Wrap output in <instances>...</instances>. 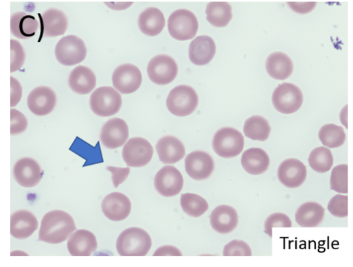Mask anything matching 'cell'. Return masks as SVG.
Wrapping results in <instances>:
<instances>
[{
  "label": "cell",
  "instance_id": "e575fe53",
  "mask_svg": "<svg viewBox=\"0 0 353 267\" xmlns=\"http://www.w3.org/2000/svg\"><path fill=\"white\" fill-rule=\"evenodd\" d=\"M181 204L183 211L188 216L198 218L209 209V204L203 197L194 194H185L181 196Z\"/></svg>",
  "mask_w": 353,
  "mask_h": 267
},
{
  "label": "cell",
  "instance_id": "3957f363",
  "mask_svg": "<svg viewBox=\"0 0 353 267\" xmlns=\"http://www.w3.org/2000/svg\"><path fill=\"white\" fill-rule=\"evenodd\" d=\"M199 98L194 88L181 85L174 87L169 93L166 106L175 116L185 117L192 114L197 108Z\"/></svg>",
  "mask_w": 353,
  "mask_h": 267
},
{
  "label": "cell",
  "instance_id": "7c38bea8",
  "mask_svg": "<svg viewBox=\"0 0 353 267\" xmlns=\"http://www.w3.org/2000/svg\"><path fill=\"white\" fill-rule=\"evenodd\" d=\"M114 88L122 94H130L137 91L142 82L140 70L131 64L117 67L112 76Z\"/></svg>",
  "mask_w": 353,
  "mask_h": 267
},
{
  "label": "cell",
  "instance_id": "9c48e42d",
  "mask_svg": "<svg viewBox=\"0 0 353 267\" xmlns=\"http://www.w3.org/2000/svg\"><path fill=\"white\" fill-rule=\"evenodd\" d=\"M147 73L154 84L166 85L171 83L178 76L179 66L170 56L158 55L148 62Z\"/></svg>",
  "mask_w": 353,
  "mask_h": 267
},
{
  "label": "cell",
  "instance_id": "d6a6232c",
  "mask_svg": "<svg viewBox=\"0 0 353 267\" xmlns=\"http://www.w3.org/2000/svg\"><path fill=\"white\" fill-rule=\"evenodd\" d=\"M318 137L321 144L329 149L341 147L346 139L343 128L334 124L322 126L319 130Z\"/></svg>",
  "mask_w": 353,
  "mask_h": 267
},
{
  "label": "cell",
  "instance_id": "836d02e7",
  "mask_svg": "<svg viewBox=\"0 0 353 267\" xmlns=\"http://www.w3.org/2000/svg\"><path fill=\"white\" fill-rule=\"evenodd\" d=\"M333 163L334 159L330 150L324 146L314 149L308 157L309 166L319 174L329 172L333 165Z\"/></svg>",
  "mask_w": 353,
  "mask_h": 267
},
{
  "label": "cell",
  "instance_id": "f546056e",
  "mask_svg": "<svg viewBox=\"0 0 353 267\" xmlns=\"http://www.w3.org/2000/svg\"><path fill=\"white\" fill-rule=\"evenodd\" d=\"M39 24L36 18L25 12H17L11 19L12 34L19 39H26L35 36Z\"/></svg>",
  "mask_w": 353,
  "mask_h": 267
},
{
  "label": "cell",
  "instance_id": "f6af8a7d",
  "mask_svg": "<svg viewBox=\"0 0 353 267\" xmlns=\"http://www.w3.org/2000/svg\"><path fill=\"white\" fill-rule=\"evenodd\" d=\"M154 256L172 255L182 256L183 253L178 248L173 246H163L156 250Z\"/></svg>",
  "mask_w": 353,
  "mask_h": 267
},
{
  "label": "cell",
  "instance_id": "9a60e30c",
  "mask_svg": "<svg viewBox=\"0 0 353 267\" xmlns=\"http://www.w3.org/2000/svg\"><path fill=\"white\" fill-rule=\"evenodd\" d=\"M185 170L194 180L204 181L209 178L214 170V161L204 152L196 151L190 154L185 159Z\"/></svg>",
  "mask_w": 353,
  "mask_h": 267
},
{
  "label": "cell",
  "instance_id": "4fadbf2b",
  "mask_svg": "<svg viewBox=\"0 0 353 267\" xmlns=\"http://www.w3.org/2000/svg\"><path fill=\"white\" fill-rule=\"evenodd\" d=\"M129 137L128 126L120 118L108 120L103 126L100 133V141L109 150H115L123 146Z\"/></svg>",
  "mask_w": 353,
  "mask_h": 267
},
{
  "label": "cell",
  "instance_id": "44dd1931",
  "mask_svg": "<svg viewBox=\"0 0 353 267\" xmlns=\"http://www.w3.org/2000/svg\"><path fill=\"white\" fill-rule=\"evenodd\" d=\"M190 59L197 66H205L212 61L216 53V45L209 36L197 37L190 46Z\"/></svg>",
  "mask_w": 353,
  "mask_h": 267
},
{
  "label": "cell",
  "instance_id": "7bdbcfd3",
  "mask_svg": "<svg viewBox=\"0 0 353 267\" xmlns=\"http://www.w3.org/2000/svg\"><path fill=\"white\" fill-rule=\"evenodd\" d=\"M11 106L14 107L21 102L23 96V87L20 82L11 77Z\"/></svg>",
  "mask_w": 353,
  "mask_h": 267
},
{
  "label": "cell",
  "instance_id": "e0dca14e",
  "mask_svg": "<svg viewBox=\"0 0 353 267\" xmlns=\"http://www.w3.org/2000/svg\"><path fill=\"white\" fill-rule=\"evenodd\" d=\"M102 210L104 216L111 221H122L130 213L131 202L124 194L113 192L104 198L102 202Z\"/></svg>",
  "mask_w": 353,
  "mask_h": 267
},
{
  "label": "cell",
  "instance_id": "f35d334b",
  "mask_svg": "<svg viewBox=\"0 0 353 267\" xmlns=\"http://www.w3.org/2000/svg\"><path fill=\"white\" fill-rule=\"evenodd\" d=\"M11 72L20 70L25 64L26 54L22 45L16 40H11Z\"/></svg>",
  "mask_w": 353,
  "mask_h": 267
},
{
  "label": "cell",
  "instance_id": "d4e9b609",
  "mask_svg": "<svg viewBox=\"0 0 353 267\" xmlns=\"http://www.w3.org/2000/svg\"><path fill=\"white\" fill-rule=\"evenodd\" d=\"M96 82L94 72L84 66L76 67L69 78L71 89L79 95H87L92 92L96 86Z\"/></svg>",
  "mask_w": 353,
  "mask_h": 267
},
{
  "label": "cell",
  "instance_id": "2e32d148",
  "mask_svg": "<svg viewBox=\"0 0 353 267\" xmlns=\"http://www.w3.org/2000/svg\"><path fill=\"white\" fill-rule=\"evenodd\" d=\"M57 102L55 92L49 87L41 86L34 89L27 98L30 110L36 115L45 116L51 113Z\"/></svg>",
  "mask_w": 353,
  "mask_h": 267
},
{
  "label": "cell",
  "instance_id": "cb8c5ba5",
  "mask_svg": "<svg viewBox=\"0 0 353 267\" xmlns=\"http://www.w3.org/2000/svg\"><path fill=\"white\" fill-rule=\"evenodd\" d=\"M38 228V221L30 211L21 210L14 213L11 218V234L15 238H28Z\"/></svg>",
  "mask_w": 353,
  "mask_h": 267
},
{
  "label": "cell",
  "instance_id": "30bf717a",
  "mask_svg": "<svg viewBox=\"0 0 353 267\" xmlns=\"http://www.w3.org/2000/svg\"><path fill=\"white\" fill-rule=\"evenodd\" d=\"M153 153V148L148 141L142 138H133L125 144L122 158L128 167H142L150 162Z\"/></svg>",
  "mask_w": 353,
  "mask_h": 267
},
{
  "label": "cell",
  "instance_id": "b9f144b4",
  "mask_svg": "<svg viewBox=\"0 0 353 267\" xmlns=\"http://www.w3.org/2000/svg\"><path fill=\"white\" fill-rule=\"evenodd\" d=\"M106 170L112 174V181L115 188L127 179L130 172L129 167L119 168L109 166Z\"/></svg>",
  "mask_w": 353,
  "mask_h": 267
},
{
  "label": "cell",
  "instance_id": "ac0fdd59",
  "mask_svg": "<svg viewBox=\"0 0 353 267\" xmlns=\"http://www.w3.org/2000/svg\"><path fill=\"white\" fill-rule=\"evenodd\" d=\"M14 175L15 180L21 186L32 188L40 183L43 173L40 165L35 160L25 158L15 165Z\"/></svg>",
  "mask_w": 353,
  "mask_h": 267
},
{
  "label": "cell",
  "instance_id": "ba28073f",
  "mask_svg": "<svg viewBox=\"0 0 353 267\" xmlns=\"http://www.w3.org/2000/svg\"><path fill=\"white\" fill-rule=\"evenodd\" d=\"M57 60L64 66H74L83 62L87 55L84 42L78 36L64 37L57 44L55 49Z\"/></svg>",
  "mask_w": 353,
  "mask_h": 267
},
{
  "label": "cell",
  "instance_id": "8992f818",
  "mask_svg": "<svg viewBox=\"0 0 353 267\" xmlns=\"http://www.w3.org/2000/svg\"><path fill=\"white\" fill-rule=\"evenodd\" d=\"M122 99L119 92L111 86L98 88L91 94L90 106L92 111L100 117H111L119 112Z\"/></svg>",
  "mask_w": 353,
  "mask_h": 267
},
{
  "label": "cell",
  "instance_id": "7dc6e473",
  "mask_svg": "<svg viewBox=\"0 0 353 267\" xmlns=\"http://www.w3.org/2000/svg\"><path fill=\"white\" fill-rule=\"evenodd\" d=\"M348 104H345L340 111L339 119L342 125L346 128H348Z\"/></svg>",
  "mask_w": 353,
  "mask_h": 267
},
{
  "label": "cell",
  "instance_id": "ffe728a7",
  "mask_svg": "<svg viewBox=\"0 0 353 267\" xmlns=\"http://www.w3.org/2000/svg\"><path fill=\"white\" fill-rule=\"evenodd\" d=\"M41 34L45 38L64 35L68 29V19L65 13L50 9L41 16Z\"/></svg>",
  "mask_w": 353,
  "mask_h": 267
},
{
  "label": "cell",
  "instance_id": "ee69618b",
  "mask_svg": "<svg viewBox=\"0 0 353 267\" xmlns=\"http://www.w3.org/2000/svg\"><path fill=\"white\" fill-rule=\"evenodd\" d=\"M287 5L295 13L304 15L312 12L317 6V3H288Z\"/></svg>",
  "mask_w": 353,
  "mask_h": 267
},
{
  "label": "cell",
  "instance_id": "7a4b0ae2",
  "mask_svg": "<svg viewBox=\"0 0 353 267\" xmlns=\"http://www.w3.org/2000/svg\"><path fill=\"white\" fill-rule=\"evenodd\" d=\"M152 240L142 229L130 227L120 233L116 248L121 256H144L150 251Z\"/></svg>",
  "mask_w": 353,
  "mask_h": 267
},
{
  "label": "cell",
  "instance_id": "4dcf8cb0",
  "mask_svg": "<svg viewBox=\"0 0 353 267\" xmlns=\"http://www.w3.org/2000/svg\"><path fill=\"white\" fill-rule=\"evenodd\" d=\"M271 127L266 119L260 115H254L249 118L244 126L245 136L258 141H266L270 137Z\"/></svg>",
  "mask_w": 353,
  "mask_h": 267
},
{
  "label": "cell",
  "instance_id": "4316f807",
  "mask_svg": "<svg viewBox=\"0 0 353 267\" xmlns=\"http://www.w3.org/2000/svg\"><path fill=\"white\" fill-rule=\"evenodd\" d=\"M166 21L163 13L155 8H149L142 12L138 19V27L144 35L154 37L163 30Z\"/></svg>",
  "mask_w": 353,
  "mask_h": 267
},
{
  "label": "cell",
  "instance_id": "ab89813d",
  "mask_svg": "<svg viewBox=\"0 0 353 267\" xmlns=\"http://www.w3.org/2000/svg\"><path fill=\"white\" fill-rule=\"evenodd\" d=\"M225 256H251L252 251L249 245L242 240H233L224 248Z\"/></svg>",
  "mask_w": 353,
  "mask_h": 267
},
{
  "label": "cell",
  "instance_id": "484cf974",
  "mask_svg": "<svg viewBox=\"0 0 353 267\" xmlns=\"http://www.w3.org/2000/svg\"><path fill=\"white\" fill-rule=\"evenodd\" d=\"M268 74L275 80H285L293 73L294 65L291 58L284 53L271 54L266 62Z\"/></svg>",
  "mask_w": 353,
  "mask_h": 267
},
{
  "label": "cell",
  "instance_id": "8fae6325",
  "mask_svg": "<svg viewBox=\"0 0 353 267\" xmlns=\"http://www.w3.org/2000/svg\"><path fill=\"white\" fill-rule=\"evenodd\" d=\"M155 190L163 197H173L183 190L184 179L179 170L173 166H165L155 175Z\"/></svg>",
  "mask_w": 353,
  "mask_h": 267
},
{
  "label": "cell",
  "instance_id": "d590c367",
  "mask_svg": "<svg viewBox=\"0 0 353 267\" xmlns=\"http://www.w3.org/2000/svg\"><path fill=\"white\" fill-rule=\"evenodd\" d=\"M348 167L345 164L333 168L330 175V189L338 193L347 194L348 192Z\"/></svg>",
  "mask_w": 353,
  "mask_h": 267
},
{
  "label": "cell",
  "instance_id": "d6986e66",
  "mask_svg": "<svg viewBox=\"0 0 353 267\" xmlns=\"http://www.w3.org/2000/svg\"><path fill=\"white\" fill-rule=\"evenodd\" d=\"M155 148L159 161L165 165L175 164L183 160L186 155L183 143L173 137L161 138Z\"/></svg>",
  "mask_w": 353,
  "mask_h": 267
},
{
  "label": "cell",
  "instance_id": "6da1fadb",
  "mask_svg": "<svg viewBox=\"0 0 353 267\" xmlns=\"http://www.w3.org/2000/svg\"><path fill=\"white\" fill-rule=\"evenodd\" d=\"M76 230L75 221L68 213L54 210L43 218L39 231V240L49 244L66 241Z\"/></svg>",
  "mask_w": 353,
  "mask_h": 267
},
{
  "label": "cell",
  "instance_id": "f1b7e54d",
  "mask_svg": "<svg viewBox=\"0 0 353 267\" xmlns=\"http://www.w3.org/2000/svg\"><path fill=\"white\" fill-rule=\"evenodd\" d=\"M324 216L325 209L321 205L308 202L297 209L295 220L301 227L312 228L319 225L323 220Z\"/></svg>",
  "mask_w": 353,
  "mask_h": 267
},
{
  "label": "cell",
  "instance_id": "277c9868",
  "mask_svg": "<svg viewBox=\"0 0 353 267\" xmlns=\"http://www.w3.org/2000/svg\"><path fill=\"white\" fill-rule=\"evenodd\" d=\"M199 28L198 21L194 13L187 10L174 12L168 21V30L171 37L186 41L194 38Z\"/></svg>",
  "mask_w": 353,
  "mask_h": 267
},
{
  "label": "cell",
  "instance_id": "74e56055",
  "mask_svg": "<svg viewBox=\"0 0 353 267\" xmlns=\"http://www.w3.org/2000/svg\"><path fill=\"white\" fill-rule=\"evenodd\" d=\"M273 227H292V222L290 218L282 213L271 214L266 220L264 223L265 233L271 237L273 236Z\"/></svg>",
  "mask_w": 353,
  "mask_h": 267
},
{
  "label": "cell",
  "instance_id": "5b68a950",
  "mask_svg": "<svg viewBox=\"0 0 353 267\" xmlns=\"http://www.w3.org/2000/svg\"><path fill=\"white\" fill-rule=\"evenodd\" d=\"M212 146L215 152L220 157L233 159L243 151L244 139L239 130L225 127L216 132Z\"/></svg>",
  "mask_w": 353,
  "mask_h": 267
},
{
  "label": "cell",
  "instance_id": "8d00e7d4",
  "mask_svg": "<svg viewBox=\"0 0 353 267\" xmlns=\"http://www.w3.org/2000/svg\"><path fill=\"white\" fill-rule=\"evenodd\" d=\"M330 213L339 218L348 216V197L346 195L337 194L332 198L328 205Z\"/></svg>",
  "mask_w": 353,
  "mask_h": 267
},
{
  "label": "cell",
  "instance_id": "7402d4cb",
  "mask_svg": "<svg viewBox=\"0 0 353 267\" xmlns=\"http://www.w3.org/2000/svg\"><path fill=\"white\" fill-rule=\"evenodd\" d=\"M67 247L73 256H90L96 251L98 242L92 232L81 229L69 237Z\"/></svg>",
  "mask_w": 353,
  "mask_h": 267
},
{
  "label": "cell",
  "instance_id": "bcb514c9",
  "mask_svg": "<svg viewBox=\"0 0 353 267\" xmlns=\"http://www.w3.org/2000/svg\"><path fill=\"white\" fill-rule=\"evenodd\" d=\"M133 3H106L105 5L111 10L115 11H123L128 9Z\"/></svg>",
  "mask_w": 353,
  "mask_h": 267
},
{
  "label": "cell",
  "instance_id": "60d3db41",
  "mask_svg": "<svg viewBox=\"0 0 353 267\" xmlns=\"http://www.w3.org/2000/svg\"><path fill=\"white\" fill-rule=\"evenodd\" d=\"M28 126L26 116L17 109L11 110V135L16 136L25 131Z\"/></svg>",
  "mask_w": 353,
  "mask_h": 267
},
{
  "label": "cell",
  "instance_id": "603a6c76",
  "mask_svg": "<svg viewBox=\"0 0 353 267\" xmlns=\"http://www.w3.org/2000/svg\"><path fill=\"white\" fill-rule=\"evenodd\" d=\"M211 225L220 233L225 234L234 231L239 222L236 210L228 205H220L212 213Z\"/></svg>",
  "mask_w": 353,
  "mask_h": 267
},
{
  "label": "cell",
  "instance_id": "52a82bcc",
  "mask_svg": "<svg viewBox=\"0 0 353 267\" xmlns=\"http://www.w3.org/2000/svg\"><path fill=\"white\" fill-rule=\"evenodd\" d=\"M272 102L275 108L280 113L292 114L302 106L304 95L301 90L295 84L284 82L275 89Z\"/></svg>",
  "mask_w": 353,
  "mask_h": 267
},
{
  "label": "cell",
  "instance_id": "5bb4252c",
  "mask_svg": "<svg viewBox=\"0 0 353 267\" xmlns=\"http://www.w3.org/2000/svg\"><path fill=\"white\" fill-rule=\"evenodd\" d=\"M277 177L280 182L287 188H298L306 179V167L297 159H287L280 165Z\"/></svg>",
  "mask_w": 353,
  "mask_h": 267
},
{
  "label": "cell",
  "instance_id": "83f0119b",
  "mask_svg": "<svg viewBox=\"0 0 353 267\" xmlns=\"http://www.w3.org/2000/svg\"><path fill=\"white\" fill-rule=\"evenodd\" d=\"M244 170L254 176L265 173L270 165V159L265 151L260 148H251L244 152L242 161Z\"/></svg>",
  "mask_w": 353,
  "mask_h": 267
},
{
  "label": "cell",
  "instance_id": "1f68e13d",
  "mask_svg": "<svg viewBox=\"0 0 353 267\" xmlns=\"http://www.w3.org/2000/svg\"><path fill=\"white\" fill-rule=\"evenodd\" d=\"M207 21L214 27H227L233 19L232 8L228 3H211L207 5Z\"/></svg>",
  "mask_w": 353,
  "mask_h": 267
}]
</instances>
